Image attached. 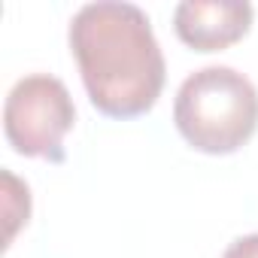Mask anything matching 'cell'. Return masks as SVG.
I'll use <instances>...</instances> for the list:
<instances>
[{
    "instance_id": "obj_2",
    "label": "cell",
    "mask_w": 258,
    "mask_h": 258,
    "mask_svg": "<svg viewBox=\"0 0 258 258\" xmlns=\"http://www.w3.org/2000/svg\"><path fill=\"white\" fill-rule=\"evenodd\" d=\"M173 121L191 149L231 155L258 131V91L234 67L195 70L176 91Z\"/></svg>"
},
{
    "instance_id": "obj_3",
    "label": "cell",
    "mask_w": 258,
    "mask_h": 258,
    "mask_svg": "<svg viewBox=\"0 0 258 258\" xmlns=\"http://www.w3.org/2000/svg\"><path fill=\"white\" fill-rule=\"evenodd\" d=\"M76 124V106L67 85L49 73H31L13 85L4 103V131L25 158L64 161V137Z\"/></svg>"
},
{
    "instance_id": "obj_4",
    "label": "cell",
    "mask_w": 258,
    "mask_h": 258,
    "mask_svg": "<svg viewBox=\"0 0 258 258\" xmlns=\"http://www.w3.org/2000/svg\"><path fill=\"white\" fill-rule=\"evenodd\" d=\"M252 16L246 0H182L173 10V28L195 52H222L249 34Z\"/></svg>"
},
{
    "instance_id": "obj_5",
    "label": "cell",
    "mask_w": 258,
    "mask_h": 258,
    "mask_svg": "<svg viewBox=\"0 0 258 258\" xmlns=\"http://www.w3.org/2000/svg\"><path fill=\"white\" fill-rule=\"evenodd\" d=\"M222 258H258V234H246V237H237Z\"/></svg>"
},
{
    "instance_id": "obj_1",
    "label": "cell",
    "mask_w": 258,
    "mask_h": 258,
    "mask_svg": "<svg viewBox=\"0 0 258 258\" xmlns=\"http://www.w3.org/2000/svg\"><path fill=\"white\" fill-rule=\"evenodd\" d=\"M70 52L91 106L109 118H137L161 97L164 52L149 16L134 4H85L70 22Z\"/></svg>"
}]
</instances>
